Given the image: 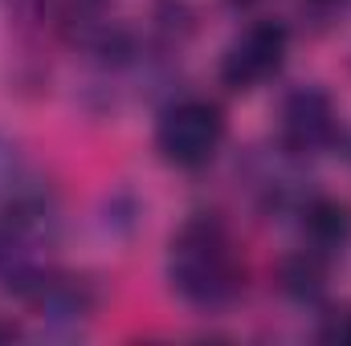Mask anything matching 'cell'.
<instances>
[{
    "label": "cell",
    "instance_id": "1",
    "mask_svg": "<svg viewBox=\"0 0 351 346\" xmlns=\"http://www.w3.org/2000/svg\"><path fill=\"white\" fill-rule=\"evenodd\" d=\"M168 281L196 310H221L225 302H233L241 285V269H237L229 228L217 216L196 212L192 220L180 224L168 249Z\"/></svg>",
    "mask_w": 351,
    "mask_h": 346
},
{
    "label": "cell",
    "instance_id": "2",
    "mask_svg": "<svg viewBox=\"0 0 351 346\" xmlns=\"http://www.w3.org/2000/svg\"><path fill=\"white\" fill-rule=\"evenodd\" d=\"M221 139H225V118L204 98H188V102L168 106L164 118H160V127H156L160 155L172 168H184V172L204 168L221 151Z\"/></svg>",
    "mask_w": 351,
    "mask_h": 346
},
{
    "label": "cell",
    "instance_id": "3",
    "mask_svg": "<svg viewBox=\"0 0 351 346\" xmlns=\"http://www.w3.org/2000/svg\"><path fill=\"white\" fill-rule=\"evenodd\" d=\"M0 220L25 232H41L53 220V191L29 168L21 147L0 135Z\"/></svg>",
    "mask_w": 351,
    "mask_h": 346
},
{
    "label": "cell",
    "instance_id": "4",
    "mask_svg": "<svg viewBox=\"0 0 351 346\" xmlns=\"http://www.w3.org/2000/svg\"><path fill=\"white\" fill-rule=\"evenodd\" d=\"M286 29L278 21H262L254 29H245L229 49H225V62H221V78L229 90H254L269 82L282 62H286Z\"/></svg>",
    "mask_w": 351,
    "mask_h": 346
},
{
    "label": "cell",
    "instance_id": "5",
    "mask_svg": "<svg viewBox=\"0 0 351 346\" xmlns=\"http://www.w3.org/2000/svg\"><path fill=\"white\" fill-rule=\"evenodd\" d=\"M335 139V110L323 90H298L282 106V143L294 155H315Z\"/></svg>",
    "mask_w": 351,
    "mask_h": 346
},
{
    "label": "cell",
    "instance_id": "6",
    "mask_svg": "<svg viewBox=\"0 0 351 346\" xmlns=\"http://www.w3.org/2000/svg\"><path fill=\"white\" fill-rule=\"evenodd\" d=\"M302 228H306V241L315 253L335 257L351 241V208L339 200H315V204H306Z\"/></svg>",
    "mask_w": 351,
    "mask_h": 346
},
{
    "label": "cell",
    "instance_id": "7",
    "mask_svg": "<svg viewBox=\"0 0 351 346\" xmlns=\"http://www.w3.org/2000/svg\"><path fill=\"white\" fill-rule=\"evenodd\" d=\"M323 281H327V257L315 249H302L298 257L282 265V289L294 302H315L323 293Z\"/></svg>",
    "mask_w": 351,
    "mask_h": 346
},
{
    "label": "cell",
    "instance_id": "8",
    "mask_svg": "<svg viewBox=\"0 0 351 346\" xmlns=\"http://www.w3.org/2000/svg\"><path fill=\"white\" fill-rule=\"evenodd\" d=\"M49 8L62 21H90V12L98 8V0H49Z\"/></svg>",
    "mask_w": 351,
    "mask_h": 346
},
{
    "label": "cell",
    "instance_id": "9",
    "mask_svg": "<svg viewBox=\"0 0 351 346\" xmlns=\"http://www.w3.org/2000/svg\"><path fill=\"white\" fill-rule=\"evenodd\" d=\"M323 343H339V346H351V310L335 314L327 326H323Z\"/></svg>",
    "mask_w": 351,
    "mask_h": 346
}]
</instances>
